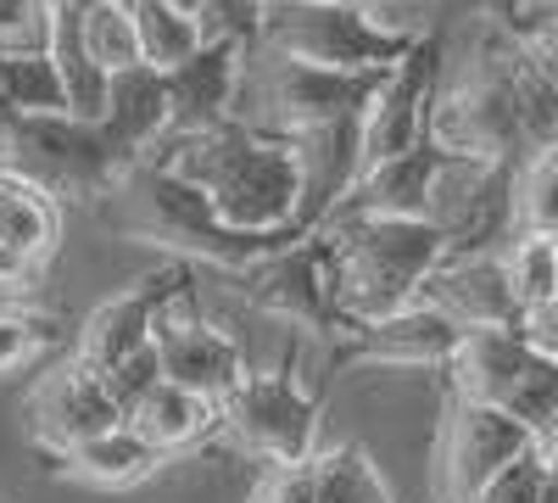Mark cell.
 I'll return each instance as SVG.
<instances>
[{"instance_id": "6da1fadb", "label": "cell", "mask_w": 558, "mask_h": 503, "mask_svg": "<svg viewBox=\"0 0 558 503\" xmlns=\"http://www.w3.org/2000/svg\"><path fill=\"white\" fill-rule=\"evenodd\" d=\"M151 163L196 179L235 236H286L291 241L296 202H302L291 134H274V129L235 118L213 134H173V141H162L151 152Z\"/></svg>"}, {"instance_id": "7a4b0ae2", "label": "cell", "mask_w": 558, "mask_h": 503, "mask_svg": "<svg viewBox=\"0 0 558 503\" xmlns=\"http://www.w3.org/2000/svg\"><path fill=\"white\" fill-rule=\"evenodd\" d=\"M318 236L330 241V286H336L341 336L413 308L418 291H425V280L447 258V236L430 218L336 213Z\"/></svg>"}, {"instance_id": "3957f363", "label": "cell", "mask_w": 558, "mask_h": 503, "mask_svg": "<svg viewBox=\"0 0 558 503\" xmlns=\"http://www.w3.org/2000/svg\"><path fill=\"white\" fill-rule=\"evenodd\" d=\"M425 28L391 23L368 7H341V0H268L257 51L341 68V73H386L397 68Z\"/></svg>"}, {"instance_id": "277c9868", "label": "cell", "mask_w": 558, "mask_h": 503, "mask_svg": "<svg viewBox=\"0 0 558 503\" xmlns=\"http://www.w3.org/2000/svg\"><path fill=\"white\" fill-rule=\"evenodd\" d=\"M7 168L28 173L57 202H107L123 191L134 157L112 146V134L101 123H78L62 112V118H23L17 141L7 152Z\"/></svg>"}, {"instance_id": "5b68a950", "label": "cell", "mask_w": 558, "mask_h": 503, "mask_svg": "<svg viewBox=\"0 0 558 503\" xmlns=\"http://www.w3.org/2000/svg\"><path fill=\"white\" fill-rule=\"evenodd\" d=\"M157 358H162V381L196 392V397H207L218 408L235 397V386L246 381L241 342L202 308V268H196L191 286H179L157 308Z\"/></svg>"}, {"instance_id": "8992f818", "label": "cell", "mask_w": 558, "mask_h": 503, "mask_svg": "<svg viewBox=\"0 0 558 503\" xmlns=\"http://www.w3.org/2000/svg\"><path fill=\"white\" fill-rule=\"evenodd\" d=\"M252 57H263V96H268V112L257 118V129H274V134L368 118V107L380 101V89L391 79V68L386 73H341V68H313V62H291L274 51H252Z\"/></svg>"}, {"instance_id": "52a82bcc", "label": "cell", "mask_w": 558, "mask_h": 503, "mask_svg": "<svg viewBox=\"0 0 558 503\" xmlns=\"http://www.w3.org/2000/svg\"><path fill=\"white\" fill-rule=\"evenodd\" d=\"M223 426L274 470L313 465V431H318V392L291 381V363L279 370H246L235 397L223 403Z\"/></svg>"}, {"instance_id": "ba28073f", "label": "cell", "mask_w": 558, "mask_h": 503, "mask_svg": "<svg viewBox=\"0 0 558 503\" xmlns=\"http://www.w3.org/2000/svg\"><path fill=\"white\" fill-rule=\"evenodd\" d=\"M229 280L252 308H268L291 325L313 331V336H341V313H336V286H330V241L307 236L291 247H274L268 258H257L241 274H213Z\"/></svg>"}, {"instance_id": "9c48e42d", "label": "cell", "mask_w": 558, "mask_h": 503, "mask_svg": "<svg viewBox=\"0 0 558 503\" xmlns=\"http://www.w3.org/2000/svg\"><path fill=\"white\" fill-rule=\"evenodd\" d=\"M441 84H447V23H430L425 34L413 39V51L391 68L380 101L368 107V118H363V157H368V168L391 163V157H402V152H413L418 141H425Z\"/></svg>"}, {"instance_id": "30bf717a", "label": "cell", "mask_w": 558, "mask_h": 503, "mask_svg": "<svg viewBox=\"0 0 558 503\" xmlns=\"http://www.w3.org/2000/svg\"><path fill=\"white\" fill-rule=\"evenodd\" d=\"M531 447H536V436L520 420H508L502 408L452 397L447 426H441V487H447V503H475L508 465L525 459Z\"/></svg>"}, {"instance_id": "8fae6325", "label": "cell", "mask_w": 558, "mask_h": 503, "mask_svg": "<svg viewBox=\"0 0 558 503\" xmlns=\"http://www.w3.org/2000/svg\"><path fill=\"white\" fill-rule=\"evenodd\" d=\"M291 152H296V173H302V202H296L291 241H307V236H318L324 224L347 207V196L357 191V179L368 173V157H363V118L296 129V134H291Z\"/></svg>"}, {"instance_id": "7c38bea8", "label": "cell", "mask_w": 558, "mask_h": 503, "mask_svg": "<svg viewBox=\"0 0 558 503\" xmlns=\"http://www.w3.org/2000/svg\"><path fill=\"white\" fill-rule=\"evenodd\" d=\"M118 426H123V408L112 403L107 381L78 358L68 363V370L45 375L39 392L28 397V431L51 459H68L78 442L101 436V431H118Z\"/></svg>"}, {"instance_id": "4fadbf2b", "label": "cell", "mask_w": 558, "mask_h": 503, "mask_svg": "<svg viewBox=\"0 0 558 503\" xmlns=\"http://www.w3.org/2000/svg\"><path fill=\"white\" fill-rule=\"evenodd\" d=\"M246 57L252 45L241 39H207L191 62L168 73V107H173V134H213L241 118V84H246Z\"/></svg>"}, {"instance_id": "5bb4252c", "label": "cell", "mask_w": 558, "mask_h": 503, "mask_svg": "<svg viewBox=\"0 0 558 503\" xmlns=\"http://www.w3.org/2000/svg\"><path fill=\"white\" fill-rule=\"evenodd\" d=\"M458 342H463V325H452L430 302H413L391 319L347 331L330 370H341V363H425V370H447Z\"/></svg>"}, {"instance_id": "9a60e30c", "label": "cell", "mask_w": 558, "mask_h": 503, "mask_svg": "<svg viewBox=\"0 0 558 503\" xmlns=\"http://www.w3.org/2000/svg\"><path fill=\"white\" fill-rule=\"evenodd\" d=\"M418 302H430L436 313H447L463 331H492V325H514L520 319V297H514V280H508L502 252L441 258V268L425 280Z\"/></svg>"}, {"instance_id": "2e32d148", "label": "cell", "mask_w": 558, "mask_h": 503, "mask_svg": "<svg viewBox=\"0 0 558 503\" xmlns=\"http://www.w3.org/2000/svg\"><path fill=\"white\" fill-rule=\"evenodd\" d=\"M458 152H447L436 134H425L413 152L391 157V163H375L363 179H357V191L347 196L341 213H375V218H430L436 207V185H441V173L452 168Z\"/></svg>"}, {"instance_id": "e0dca14e", "label": "cell", "mask_w": 558, "mask_h": 503, "mask_svg": "<svg viewBox=\"0 0 558 503\" xmlns=\"http://www.w3.org/2000/svg\"><path fill=\"white\" fill-rule=\"evenodd\" d=\"M531 363V347L520 342L514 325H492V331H463L452 363H447V392L463 397V403H486V408H502V397L514 392V381L525 375Z\"/></svg>"}, {"instance_id": "ac0fdd59", "label": "cell", "mask_w": 558, "mask_h": 503, "mask_svg": "<svg viewBox=\"0 0 558 503\" xmlns=\"http://www.w3.org/2000/svg\"><path fill=\"white\" fill-rule=\"evenodd\" d=\"M101 129L112 134V146H123L134 163H146L173 129V107H168V73L157 68H123L112 73V89H107V118Z\"/></svg>"}, {"instance_id": "d6986e66", "label": "cell", "mask_w": 558, "mask_h": 503, "mask_svg": "<svg viewBox=\"0 0 558 503\" xmlns=\"http://www.w3.org/2000/svg\"><path fill=\"white\" fill-rule=\"evenodd\" d=\"M57 241H62V202L45 185H34L28 173L0 163V247L23 258L28 274H39L51 263Z\"/></svg>"}, {"instance_id": "ffe728a7", "label": "cell", "mask_w": 558, "mask_h": 503, "mask_svg": "<svg viewBox=\"0 0 558 503\" xmlns=\"http://www.w3.org/2000/svg\"><path fill=\"white\" fill-rule=\"evenodd\" d=\"M218 420H223L218 403L184 392V386H173V381H162L157 392H146V397L134 403V415H129V426L146 436L162 459H168V453H179V447H196Z\"/></svg>"}, {"instance_id": "44dd1931", "label": "cell", "mask_w": 558, "mask_h": 503, "mask_svg": "<svg viewBox=\"0 0 558 503\" xmlns=\"http://www.w3.org/2000/svg\"><path fill=\"white\" fill-rule=\"evenodd\" d=\"M134 28H140V57L157 73H173L207 45L202 17L191 7H179V0H134Z\"/></svg>"}, {"instance_id": "7402d4cb", "label": "cell", "mask_w": 558, "mask_h": 503, "mask_svg": "<svg viewBox=\"0 0 558 503\" xmlns=\"http://www.w3.org/2000/svg\"><path fill=\"white\" fill-rule=\"evenodd\" d=\"M73 476H84V481H101V487H123V481H140V476H151L157 465H162V453L140 436L129 420L118 426V431H101V436H89V442H78L68 459H62Z\"/></svg>"}, {"instance_id": "603a6c76", "label": "cell", "mask_w": 558, "mask_h": 503, "mask_svg": "<svg viewBox=\"0 0 558 503\" xmlns=\"http://www.w3.org/2000/svg\"><path fill=\"white\" fill-rule=\"evenodd\" d=\"M313 487H318V503H391L375 459L357 442L330 447L324 459H313Z\"/></svg>"}, {"instance_id": "cb8c5ba5", "label": "cell", "mask_w": 558, "mask_h": 503, "mask_svg": "<svg viewBox=\"0 0 558 503\" xmlns=\"http://www.w3.org/2000/svg\"><path fill=\"white\" fill-rule=\"evenodd\" d=\"M0 89L12 96V107L23 118H62L68 112V89H62V73L45 57H0Z\"/></svg>"}, {"instance_id": "d4e9b609", "label": "cell", "mask_w": 558, "mask_h": 503, "mask_svg": "<svg viewBox=\"0 0 558 503\" xmlns=\"http://www.w3.org/2000/svg\"><path fill=\"white\" fill-rule=\"evenodd\" d=\"M84 51L96 57V68L107 73H123V68H140V28H134V12L129 7H101V0H84Z\"/></svg>"}, {"instance_id": "484cf974", "label": "cell", "mask_w": 558, "mask_h": 503, "mask_svg": "<svg viewBox=\"0 0 558 503\" xmlns=\"http://www.w3.org/2000/svg\"><path fill=\"white\" fill-rule=\"evenodd\" d=\"M502 415L520 420L536 442L558 426V363H553V358H536V352H531L525 375L514 381V392L502 397Z\"/></svg>"}, {"instance_id": "4316f807", "label": "cell", "mask_w": 558, "mask_h": 503, "mask_svg": "<svg viewBox=\"0 0 558 503\" xmlns=\"http://www.w3.org/2000/svg\"><path fill=\"white\" fill-rule=\"evenodd\" d=\"M502 263H508V280H514L520 308H536V302L558 297V236H531L525 230L502 252Z\"/></svg>"}, {"instance_id": "83f0119b", "label": "cell", "mask_w": 558, "mask_h": 503, "mask_svg": "<svg viewBox=\"0 0 558 503\" xmlns=\"http://www.w3.org/2000/svg\"><path fill=\"white\" fill-rule=\"evenodd\" d=\"M520 224L531 236H558V146L520 163Z\"/></svg>"}, {"instance_id": "f1b7e54d", "label": "cell", "mask_w": 558, "mask_h": 503, "mask_svg": "<svg viewBox=\"0 0 558 503\" xmlns=\"http://www.w3.org/2000/svg\"><path fill=\"white\" fill-rule=\"evenodd\" d=\"M57 342V331L45 319H28L17 308H0V375H17Z\"/></svg>"}, {"instance_id": "f546056e", "label": "cell", "mask_w": 558, "mask_h": 503, "mask_svg": "<svg viewBox=\"0 0 558 503\" xmlns=\"http://www.w3.org/2000/svg\"><path fill=\"white\" fill-rule=\"evenodd\" d=\"M101 381H107L112 403L123 408V420H129V415H134V403L146 397V392H157V386H162V358H157V342H151L146 352H134V358H123L118 370H107Z\"/></svg>"}, {"instance_id": "4dcf8cb0", "label": "cell", "mask_w": 558, "mask_h": 503, "mask_svg": "<svg viewBox=\"0 0 558 503\" xmlns=\"http://www.w3.org/2000/svg\"><path fill=\"white\" fill-rule=\"evenodd\" d=\"M542 476H547V453H542V442H536L525 459L508 465L475 503H542Z\"/></svg>"}, {"instance_id": "1f68e13d", "label": "cell", "mask_w": 558, "mask_h": 503, "mask_svg": "<svg viewBox=\"0 0 558 503\" xmlns=\"http://www.w3.org/2000/svg\"><path fill=\"white\" fill-rule=\"evenodd\" d=\"M514 331H520V342H525L536 358H553V363H558V297H553V302H536V308H520Z\"/></svg>"}, {"instance_id": "d6a6232c", "label": "cell", "mask_w": 558, "mask_h": 503, "mask_svg": "<svg viewBox=\"0 0 558 503\" xmlns=\"http://www.w3.org/2000/svg\"><path fill=\"white\" fill-rule=\"evenodd\" d=\"M542 503H558V459H547V476H542Z\"/></svg>"}, {"instance_id": "836d02e7", "label": "cell", "mask_w": 558, "mask_h": 503, "mask_svg": "<svg viewBox=\"0 0 558 503\" xmlns=\"http://www.w3.org/2000/svg\"><path fill=\"white\" fill-rule=\"evenodd\" d=\"M341 7H368V12H375V7H380V0H341Z\"/></svg>"}, {"instance_id": "e575fe53", "label": "cell", "mask_w": 558, "mask_h": 503, "mask_svg": "<svg viewBox=\"0 0 558 503\" xmlns=\"http://www.w3.org/2000/svg\"><path fill=\"white\" fill-rule=\"evenodd\" d=\"M101 7H129L134 12V0H101Z\"/></svg>"}, {"instance_id": "d590c367", "label": "cell", "mask_w": 558, "mask_h": 503, "mask_svg": "<svg viewBox=\"0 0 558 503\" xmlns=\"http://www.w3.org/2000/svg\"><path fill=\"white\" fill-rule=\"evenodd\" d=\"M263 503H274V498H268V492H263Z\"/></svg>"}]
</instances>
